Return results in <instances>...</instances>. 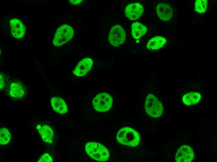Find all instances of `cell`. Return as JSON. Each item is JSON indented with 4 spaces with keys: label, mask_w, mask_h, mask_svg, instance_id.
<instances>
[{
    "label": "cell",
    "mask_w": 217,
    "mask_h": 162,
    "mask_svg": "<svg viewBox=\"0 0 217 162\" xmlns=\"http://www.w3.org/2000/svg\"><path fill=\"white\" fill-rule=\"evenodd\" d=\"M4 80L2 74H0V89H2L4 86Z\"/></svg>",
    "instance_id": "21"
},
{
    "label": "cell",
    "mask_w": 217,
    "mask_h": 162,
    "mask_svg": "<svg viewBox=\"0 0 217 162\" xmlns=\"http://www.w3.org/2000/svg\"><path fill=\"white\" fill-rule=\"evenodd\" d=\"M126 37V34L123 28L120 25H117L111 28L109 40L111 45L118 47L124 42Z\"/></svg>",
    "instance_id": "7"
},
{
    "label": "cell",
    "mask_w": 217,
    "mask_h": 162,
    "mask_svg": "<svg viewBox=\"0 0 217 162\" xmlns=\"http://www.w3.org/2000/svg\"><path fill=\"white\" fill-rule=\"evenodd\" d=\"M53 160L51 156L48 153L43 154L38 160L39 162H52Z\"/></svg>",
    "instance_id": "20"
},
{
    "label": "cell",
    "mask_w": 217,
    "mask_h": 162,
    "mask_svg": "<svg viewBox=\"0 0 217 162\" xmlns=\"http://www.w3.org/2000/svg\"><path fill=\"white\" fill-rule=\"evenodd\" d=\"M144 11L142 6L138 3H135L128 5L126 7L125 13L126 16L131 20L138 19Z\"/></svg>",
    "instance_id": "10"
},
{
    "label": "cell",
    "mask_w": 217,
    "mask_h": 162,
    "mask_svg": "<svg viewBox=\"0 0 217 162\" xmlns=\"http://www.w3.org/2000/svg\"><path fill=\"white\" fill-rule=\"evenodd\" d=\"M166 42V40L165 38L161 36H157L148 41L147 47L151 50H158L162 47Z\"/></svg>",
    "instance_id": "15"
},
{
    "label": "cell",
    "mask_w": 217,
    "mask_h": 162,
    "mask_svg": "<svg viewBox=\"0 0 217 162\" xmlns=\"http://www.w3.org/2000/svg\"><path fill=\"white\" fill-rule=\"evenodd\" d=\"M147 31V27L139 22H135L132 24V35L133 37L136 39L140 38L145 34Z\"/></svg>",
    "instance_id": "16"
},
{
    "label": "cell",
    "mask_w": 217,
    "mask_h": 162,
    "mask_svg": "<svg viewBox=\"0 0 217 162\" xmlns=\"http://www.w3.org/2000/svg\"><path fill=\"white\" fill-rule=\"evenodd\" d=\"M10 94L12 97L20 98L23 96L25 93L24 88L19 83H12L10 85Z\"/></svg>",
    "instance_id": "17"
},
{
    "label": "cell",
    "mask_w": 217,
    "mask_h": 162,
    "mask_svg": "<svg viewBox=\"0 0 217 162\" xmlns=\"http://www.w3.org/2000/svg\"><path fill=\"white\" fill-rule=\"evenodd\" d=\"M145 109L147 114L154 118L161 116L163 111L161 102L155 95L151 93L148 94L146 97Z\"/></svg>",
    "instance_id": "3"
},
{
    "label": "cell",
    "mask_w": 217,
    "mask_h": 162,
    "mask_svg": "<svg viewBox=\"0 0 217 162\" xmlns=\"http://www.w3.org/2000/svg\"><path fill=\"white\" fill-rule=\"evenodd\" d=\"M140 137L138 133L132 128L124 127L118 132L117 139L121 144L135 147L138 144Z\"/></svg>",
    "instance_id": "1"
},
{
    "label": "cell",
    "mask_w": 217,
    "mask_h": 162,
    "mask_svg": "<svg viewBox=\"0 0 217 162\" xmlns=\"http://www.w3.org/2000/svg\"><path fill=\"white\" fill-rule=\"evenodd\" d=\"M157 11L159 17L164 21L170 19L173 14L172 7L170 5L165 3L158 4L157 7Z\"/></svg>",
    "instance_id": "12"
},
{
    "label": "cell",
    "mask_w": 217,
    "mask_h": 162,
    "mask_svg": "<svg viewBox=\"0 0 217 162\" xmlns=\"http://www.w3.org/2000/svg\"><path fill=\"white\" fill-rule=\"evenodd\" d=\"M51 102L53 110L57 113L63 114L67 112L68 108L67 104L61 98L53 97L51 99Z\"/></svg>",
    "instance_id": "14"
},
{
    "label": "cell",
    "mask_w": 217,
    "mask_h": 162,
    "mask_svg": "<svg viewBox=\"0 0 217 162\" xmlns=\"http://www.w3.org/2000/svg\"><path fill=\"white\" fill-rule=\"evenodd\" d=\"M82 1V0H70L69 2L72 5H76L80 3Z\"/></svg>",
    "instance_id": "22"
},
{
    "label": "cell",
    "mask_w": 217,
    "mask_h": 162,
    "mask_svg": "<svg viewBox=\"0 0 217 162\" xmlns=\"http://www.w3.org/2000/svg\"><path fill=\"white\" fill-rule=\"evenodd\" d=\"M73 35L74 30L71 26L67 25H63L57 30L53 44L56 46L62 45L70 40Z\"/></svg>",
    "instance_id": "6"
},
{
    "label": "cell",
    "mask_w": 217,
    "mask_h": 162,
    "mask_svg": "<svg viewBox=\"0 0 217 162\" xmlns=\"http://www.w3.org/2000/svg\"><path fill=\"white\" fill-rule=\"evenodd\" d=\"M207 5L206 0H197L195 2V10L200 13H204L206 9Z\"/></svg>",
    "instance_id": "19"
},
{
    "label": "cell",
    "mask_w": 217,
    "mask_h": 162,
    "mask_svg": "<svg viewBox=\"0 0 217 162\" xmlns=\"http://www.w3.org/2000/svg\"><path fill=\"white\" fill-rule=\"evenodd\" d=\"M92 103L95 111L99 112H105L112 107L113 100L109 93L102 92L97 94L93 99Z\"/></svg>",
    "instance_id": "5"
},
{
    "label": "cell",
    "mask_w": 217,
    "mask_h": 162,
    "mask_svg": "<svg viewBox=\"0 0 217 162\" xmlns=\"http://www.w3.org/2000/svg\"><path fill=\"white\" fill-rule=\"evenodd\" d=\"M11 32L15 38H20L24 35L26 28L22 22L16 18L11 19L10 21Z\"/></svg>",
    "instance_id": "11"
},
{
    "label": "cell",
    "mask_w": 217,
    "mask_h": 162,
    "mask_svg": "<svg viewBox=\"0 0 217 162\" xmlns=\"http://www.w3.org/2000/svg\"><path fill=\"white\" fill-rule=\"evenodd\" d=\"M92 60L85 58L80 60L72 71L76 81H80L89 78V74L93 66Z\"/></svg>",
    "instance_id": "4"
},
{
    "label": "cell",
    "mask_w": 217,
    "mask_h": 162,
    "mask_svg": "<svg viewBox=\"0 0 217 162\" xmlns=\"http://www.w3.org/2000/svg\"><path fill=\"white\" fill-rule=\"evenodd\" d=\"M0 142L1 145L7 144L11 140V134L8 130L6 127H2L0 130Z\"/></svg>",
    "instance_id": "18"
},
{
    "label": "cell",
    "mask_w": 217,
    "mask_h": 162,
    "mask_svg": "<svg viewBox=\"0 0 217 162\" xmlns=\"http://www.w3.org/2000/svg\"><path fill=\"white\" fill-rule=\"evenodd\" d=\"M35 128L39 132L43 141L46 143H51L53 141L54 133L51 128L44 121H37L34 124Z\"/></svg>",
    "instance_id": "8"
},
{
    "label": "cell",
    "mask_w": 217,
    "mask_h": 162,
    "mask_svg": "<svg viewBox=\"0 0 217 162\" xmlns=\"http://www.w3.org/2000/svg\"><path fill=\"white\" fill-rule=\"evenodd\" d=\"M194 153L189 146L183 145L177 150L175 156L177 162H190L194 158Z\"/></svg>",
    "instance_id": "9"
},
{
    "label": "cell",
    "mask_w": 217,
    "mask_h": 162,
    "mask_svg": "<svg viewBox=\"0 0 217 162\" xmlns=\"http://www.w3.org/2000/svg\"><path fill=\"white\" fill-rule=\"evenodd\" d=\"M85 150L89 155L98 161H106L109 157V153L107 149L97 142L87 143L85 145Z\"/></svg>",
    "instance_id": "2"
},
{
    "label": "cell",
    "mask_w": 217,
    "mask_h": 162,
    "mask_svg": "<svg viewBox=\"0 0 217 162\" xmlns=\"http://www.w3.org/2000/svg\"><path fill=\"white\" fill-rule=\"evenodd\" d=\"M201 94L196 91L189 92L184 94L182 97L183 103L189 106L197 103L201 100Z\"/></svg>",
    "instance_id": "13"
}]
</instances>
